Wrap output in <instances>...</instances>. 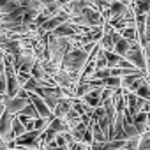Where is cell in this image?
Segmentation results:
<instances>
[{"label":"cell","instance_id":"30bf717a","mask_svg":"<svg viewBox=\"0 0 150 150\" xmlns=\"http://www.w3.org/2000/svg\"><path fill=\"white\" fill-rule=\"evenodd\" d=\"M129 50H131V41H127V39H124V37H120V39L115 42V48H113V51L118 53L120 57H125Z\"/></svg>","mask_w":150,"mask_h":150},{"label":"cell","instance_id":"e0dca14e","mask_svg":"<svg viewBox=\"0 0 150 150\" xmlns=\"http://www.w3.org/2000/svg\"><path fill=\"white\" fill-rule=\"evenodd\" d=\"M6 113V96H0V118Z\"/></svg>","mask_w":150,"mask_h":150},{"label":"cell","instance_id":"5b68a950","mask_svg":"<svg viewBox=\"0 0 150 150\" xmlns=\"http://www.w3.org/2000/svg\"><path fill=\"white\" fill-rule=\"evenodd\" d=\"M14 117L16 115H11V113H4L2 118H0V136H2L6 141H11L14 139V134H13V122H14Z\"/></svg>","mask_w":150,"mask_h":150},{"label":"cell","instance_id":"ac0fdd59","mask_svg":"<svg viewBox=\"0 0 150 150\" xmlns=\"http://www.w3.org/2000/svg\"><path fill=\"white\" fill-rule=\"evenodd\" d=\"M0 150H7V141L0 136Z\"/></svg>","mask_w":150,"mask_h":150},{"label":"cell","instance_id":"4fadbf2b","mask_svg":"<svg viewBox=\"0 0 150 150\" xmlns=\"http://www.w3.org/2000/svg\"><path fill=\"white\" fill-rule=\"evenodd\" d=\"M104 87L108 88H122V78L120 76H110V78H104Z\"/></svg>","mask_w":150,"mask_h":150},{"label":"cell","instance_id":"9c48e42d","mask_svg":"<svg viewBox=\"0 0 150 150\" xmlns=\"http://www.w3.org/2000/svg\"><path fill=\"white\" fill-rule=\"evenodd\" d=\"M131 7L136 16H145L150 11V0H132Z\"/></svg>","mask_w":150,"mask_h":150},{"label":"cell","instance_id":"2e32d148","mask_svg":"<svg viewBox=\"0 0 150 150\" xmlns=\"http://www.w3.org/2000/svg\"><path fill=\"white\" fill-rule=\"evenodd\" d=\"M16 76H18V81H20V83H21V87H23V85H25V83L32 78V74H30V72H21V71H16Z\"/></svg>","mask_w":150,"mask_h":150},{"label":"cell","instance_id":"d6986e66","mask_svg":"<svg viewBox=\"0 0 150 150\" xmlns=\"http://www.w3.org/2000/svg\"><path fill=\"white\" fill-rule=\"evenodd\" d=\"M143 50H145V55H146V58H150V42H148L146 46H143Z\"/></svg>","mask_w":150,"mask_h":150},{"label":"cell","instance_id":"8992f818","mask_svg":"<svg viewBox=\"0 0 150 150\" xmlns=\"http://www.w3.org/2000/svg\"><path fill=\"white\" fill-rule=\"evenodd\" d=\"M72 108H74V97H71V99H60V103L53 110V115H55V118H62L64 120Z\"/></svg>","mask_w":150,"mask_h":150},{"label":"cell","instance_id":"6da1fadb","mask_svg":"<svg viewBox=\"0 0 150 150\" xmlns=\"http://www.w3.org/2000/svg\"><path fill=\"white\" fill-rule=\"evenodd\" d=\"M88 58H90V55H88L83 48H74V50H71V51L64 57L60 67H62L64 71H67L76 81H80L81 71H83V67L87 65Z\"/></svg>","mask_w":150,"mask_h":150},{"label":"cell","instance_id":"ba28073f","mask_svg":"<svg viewBox=\"0 0 150 150\" xmlns=\"http://www.w3.org/2000/svg\"><path fill=\"white\" fill-rule=\"evenodd\" d=\"M103 88H104V87H103ZM103 88H94V90H90L88 94H85V96L81 97V101H83L85 104L92 106V108L101 106V94H103Z\"/></svg>","mask_w":150,"mask_h":150},{"label":"cell","instance_id":"7c38bea8","mask_svg":"<svg viewBox=\"0 0 150 150\" xmlns=\"http://www.w3.org/2000/svg\"><path fill=\"white\" fill-rule=\"evenodd\" d=\"M25 132H27L25 124H23L18 117H14V122H13V134H14V139H16L18 136H21V134H25Z\"/></svg>","mask_w":150,"mask_h":150},{"label":"cell","instance_id":"603a6c76","mask_svg":"<svg viewBox=\"0 0 150 150\" xmlns=\"http://www.w3.org/2000/svg\"><path fill=\"white\" fill-rule=\"evenodd\" d=\"M42 150H50V148H42Z\"/></svg>","mask_w":150,"mask_h":150},{"label":"cell","instance_id":"44dd1931","mask_svg":"<svg viewBox=\"0 0 150 150\" xmlns=\"http://www.w3.org/2000/svg\"><path fill=\"white\" fill-rule=\"evenodd\" d=\"M150 72V58H146V74Z\"/></svg>","mask_w":150,"mask_h":150},{"label":"cell","instance_id":"9a60e30c","mask_svg":"<svg viewBox=\"0 0 150 150\" xmlns=\"http://www.w3.org/2000/svg\"><path fill=\"white\" fill-rule=\"evenodd\" d=\"M50 122H51V118H42V117L35 118V120H34V131H42V132H44V131L48 129Z\"/></svg>","mask_w":150,"mask_h":150},{"label":"cell","instance_id":"7a4b0ae2","mask_svg":"<svg viewBox=\"0 0 150 150\" xmlns=\"http://www.w3.org/2000/svg\"><path fill=\"white\" fill-rule=\"evenodd\" d=\"M125 58H127L136 69L146 72V55H145V50H143V46L139 44V41H131V50L127 51Z\"/></svg>","mask_w":150,"mask_h":150},{"label":"cell","instance_id":"8fae6325","mask_svg":"<svg viewBox=\"0 0 150 150\" xmlns=\"http://www.w3.org/2000/svg\"><path fill=\"white\" fill-rule=\"evenodd\" d=\"M104 55H106V60H108V67H118L122 58H124L115 51H104Z\"/></svg>","mask_w":150,"mask_h":150},{"label":"cell","instance_id":"5bb4252c","mask_svg":"<svg viewBox=\"0 0 150 150\" xmlns=\"http://www.w3.org/2000/svg\"><path fill=\"white\" fill-rule=\"evenodd\" d=\"M18 115H25V117H30V118H39V113H37V110H35V106L32 103H28Z\"/></svg>","mask_w":150,"mask_h":150},{"label":"cell","instance_id":"3957f363","mask_svg":"<svg viewBox=\"0 0 150 150\" xmlns=\"http://www.w3.org/2000/svg\"><path fill=\"white\" fill-rule=\"evenodd\" d=\"M28 103H30L28 92H27L25 88H21L16 97H7V96H6V111L11 113V115H18Z\"/></svg>","mask_w":150,"mask_h":150},{"label":"cell","instance_id":"7402d4cb","mask_svg":"<svg viewBox=\"0 0 150 150\" xmlns=\"http://www.w3.org/2000/svg\"><path fill=\"white\" fill-rule=\"evenodd\" d=\"M58 2H60L62 6H65V4H69V2H71V0H58Z\"/></svg>","mask_w":150,"mask_h":150},{"label":"cell","instance_id":"277c9868","mask_svg":"<svg viewBox=\"0 0 150 150\" xmlns=\"http://www.w3.org/2000/svg\"><path fill=\"white\" fill-rule=\"evenodd\" d=\"M28 99H30V103L35 106V110H37V113H39V117H42V118H55V115H53V111H51V108L46 104V101L41 97V96H37L35 92H28Z\"/></svg>","mask_w":150,"mask_h":150},{"label":"cell","instance_id":"52a82bcc","mask_svg":"<svg viewBox=\"0 0 150 150\" xmlns=\"http://www.w3.org/2000/svg\"><path fill=\"white\" fill-rule=\"evenodd\" d=\"M53 34L60 35V37H74V35H78V27L74 25V23H71V21H65L58 28H55Z\"/></svg>","mask_w":150,"mask_h":150},{"label":"cell","instance_id":"ffe728a7","mask_svg":"<svg viewBox=\"0 0 150 150\" xmlns=\"http://www.w3.org/2000/svg\"><path fill=\"white\" fill-rule=\"evenodd\" d=\"M145 18H146V27H150V11L145 14Z\"/></svg>","mask_w":150,"mask_h":150}]
</instances>
